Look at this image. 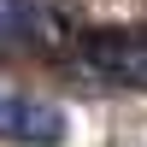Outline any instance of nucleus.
<instances>
[{
    "label": "nucleus",
    "instance_id": "obj_3",
    "mask_svg": "<svg viewBox=\"0 0 147 147\" xmlns=\"http://www.w3.org/2000/svg\"><path fill=\"white\" fill-rule=\"evenodd\" d=\"M35 30H41V24H35V6H24V0H0V47H24Z\"/></svg>",
    "mask_w": 147,
    "mask_h": 147
},
{
    "label": "nucleus",
    "instance_id": "obj_2",
    "mask_svg": "<svg viewBox=\"0 0 147 147\" xmlns=\"http://www.w3.org/2000/svg\"><path fill=\"white\" fill-rule=\"evenodd\" d=\"M65 136H71V124H65L59 106L0 88V141H12V147H65Z\"/></svg>",
    "mask_w": 147,
    "mask_h": 147
},
{
    "label": "nucleus",
    "instance_id": "obj_1",
    "mask_svg": "<svg viewBox=\"0 0 147 147\" xmlns=\"http://www.w3.org/2000/svg\"><path fill=\"white\" fill-rule=\"evenodd\" d=\"M77 59L94 71V77L118 82V88H147V35H124V30H112V35H82Z\"/></svg>",
    "mask_w": 147,
    "mask_h": 147
}]
</instances>
